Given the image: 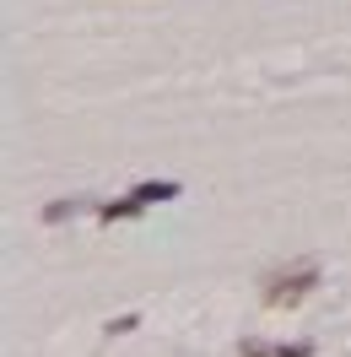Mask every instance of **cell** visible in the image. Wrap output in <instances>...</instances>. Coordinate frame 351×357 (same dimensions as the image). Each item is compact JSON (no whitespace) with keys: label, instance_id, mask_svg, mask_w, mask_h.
<instances>
[{"label":"cell","instance_id":"1","mask_svg":"<svg viewBox=\"0 0 351 357\" xmlns=\"http://www.w3.org/2000/svg\"><path fill=\"white\" fill-rule=\"evenodd\" d=\"M260 287H265L270 309H292V303H303L308 292L319 287V260H297V266H286V271H270Z\"/></svg>","mask_w":351,"mask_h":357},{"label":"cell","instance_id":"2","mask_svg":"<svg viewBox=\"0 0 351 357\" xmlns=\"http://www.w3.org/2000/svg\"><path fill=\"white\" fill-rule=\"evenodd\" d=\"M243 357H313V341H260V335H249Z\"/></svg>","mask_w":351,"mask_h":357},{"label":"cell","instance_id":"3","mask_svg":"<svg viewBox=\"0 0 351 357\" xmlns=\"http://www.w3.org/2000/svg\"><path fill=\"white\" fill-rule=\"evenodd\" d=\"M81 211H98V201H92V195H65V201H49L44 206V222L60 227V222H70V217H81Z\"/></svg>","mask_w":351,"mask_h":357},{"label":"cell","instance_id":"4","mask_svg":"<svg viewBox=\"0 0 351 357\" xmlns=\"http://www.w3.org/2000/svg\"><path fill=\"white\" fill-rule=\"evenodd\" d=\"M135 325H141V314H119V319H109V335H130Z\"/></svg>","mask_w":351,"mask_h":357}]
</instances>
